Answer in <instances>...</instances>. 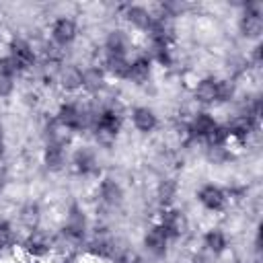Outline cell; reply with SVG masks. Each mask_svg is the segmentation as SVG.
Masks as SVG:
<instances>
[{
  "label": "cell",
  "instance_id": "6da1fadb",
  "mask_svg": "<svg viewBox=\"0 0 263 263\" xmlns=\"http://www.w3.org/2000/svg\"><path fill=\"white\" fill-rule=\"evenodd\" d=\"M8 60L12 62L16 74L25 72V70L33 68V64H35V49L25 39H12L8 45Z\"/></svg>",
  "mask_w": 263,
  "mask_h": 263
},
{
  "label": "cell",
  "instance_id": "7a4b0ae2",
  "mask_svg": "<svg viewBox=\"0 0 263 263\" xmlns=\"http://www.w3.org/2000/svg\"><path fill=\"white\" fill-rule=\"evenodd\" d=\"M86 228H88V222H86V214L78 208V205H72L66 214V224H64V234L70 236L72 240H82L84 234H86Z\"/></svg>",
  "mask_w": 263,
  "mask_h": 263
},
{
  "label": "cell",
  "instance_id": "3957f363",
  "mask_svg": "<svg viewBox=\"0 0 263 263\" xmlns=\"http://www.w3.org/2000/svg\"><path fill=\"white\" fill-rule=\"evenodd\" d=\"M76 35H78V27H76L74 18L60 16V18L53 21V25H51V39H53L55 45L66 47V45H70L76 39Z\"/></svg>",
  "mask_w": 263,
  "mask_h": 263
},
{
  "label": "cell",
  "instance_id": "277c9868",
  "mask_svg": "<svg viewBox=\"0 0 263 263\" xmlns=\"http://www.w3.org/2000/svg\"><path fill=\"white\" fill-rule=\"evenodd\" d=\"M216 119L210 115V113H205V111H199V113H195L193 117H191V121L187 123V134L191 136V138H195V140H208V136L216 129Z\"/></svg>",
  "mask_w": 263,
  "mask_h": 263
},
{
  "label": "cell",
  "instance_id": "5b68a950",
  "mask_svg": "<svg viewBox=\"0 0 263 263\" xmlns=\"http://www.w3.org/2000/svg\"><path fill=\"white\" fill-rule=\"evenodd\" d=\"M257 125H259V121H255L253 117H249V115H245V113H238V115H234L224 127H226V132H228L230 140H232V138H234V140H247L253 132H257Z\"/></svg>",
  "mask_w": 263,
  "mask_h": 263
},
{
  "label": "cell",
  "instance_id": "8992f818",
  "mask_svg": "<svg viewBox=\"0 0 263 263\" xmlns=\"http://www.w3.org/2000/svg\"><path fill=\"white\" fill-rule=\"evenodd\" d=\"M197 199H199V203H201L205 210H210V212H220V210H224L228 197H226V193H224L218 185L208 183V185H203V187L197 191Z\"/></svg>",
  "mask_w": 263,
  "mask_h": 263
},
{
  "label": "cell",
  "instance_id": "52a82bcc",
  "mask_svg": "<svg viewBox=\"0 0 263 263\" xmlns=\"http://www.w3.org/2000/svg\"><path fill=\"white\" fill-rule=\"evenodd\" d=\"M158 224L166 230L168 236H183V234L187 232V226H189L187 216H185L181 210H173V208L162 212Z\"/></svg>",
  "mask_w": 263,
  "mask_h": 263
},
{
  "label": "cell",
  "instance_id": "ba28073f",
  "mask_svg": "<svg viewBox=\"0 0 263 263\" xmlns=\"http://www.w3.org/2000/svg\"><path fill=\"white\" fill-rule=\"evenodd\" d=\"M168 238H171V236L166 234V230H164L160 224H154V226L146 232V236H144V247H146L152 255L162 257V255L166 253Z\"/></svg>",
  "mask_w": 263,
  "mask_h": 263
},
{
  "label": "cell",
  "instance_id": "9c48e42d",
  "mask_svg": "<svg viewBox=\"0 0 263 263\" xmlns=\"http://www.w3.org/2000/svg\"><path fill=\"white\" fill-rule=\"evenodd\" d=\"M23 247H25V251L29 255L43 257V255H47L51 251V238L45 232H41V230H31L29 236L25 238V245Z\"/></svg>",
  "mask_w": 263,
  "mask_h": 263
},
{
  "label": "cell",
  "instance_id": "30bf717a",
  "mask_svg": "<svg viewBox=\"0 0 263 263\" xmlns=\"http://www.w3.org/2000/svg\"><path fill=\"white\" fill-rule=\"evenodd\" d=\"M123 16H125V21H127L134 29H138V31H146V33H148V29H150V25H152V12H150L148 8H144V6H138V4L125 6Z\"/></svg>",
  "mask_w": 263,
  "mask_h": 263
},
{
  "label": "cell",
  "instance_id": "8fae6325",
  "mask_svg": "<svg viewBox=\"0 0 263 263\" xmlns=\"http://www.w3.org/2000/svg\"><path fill=\"white\" fill-rule=\"evenodd\" d=\"M129 49V37L121 29H113L105 37V51L107 55H125Z\"/></svg>",
  "mask_w": 263,
  "mask_h": 263
},
{
  "label": "cell",
  "instance_id": "7c38bea8",
  "mask_svg": "<svg viewBox=\"0 0 263 263\" xmlns=\"http://www.w3.org/2000/svg\"><path fill=\"white\" fill-rule=\"evenodd\" d=\"M152 74V60L148 55H138L136 60L129 62V72H127V80H132L134 84H144L148 82Z\"/></svg>",
  "mask_w": 263,
  "mask_h": 263
},
{
  "label": "cell",
  "instance_id": "4fadbf2b",
  "mask_svg": "<svg viewBox=\"0 0 263 263\" xmlns=\"http://www.w3.org/2000/svg\"><path fill=\"white\" fill-rule=\"evenodd\" d=\"M72 164L80 175H95L99 171V162L97 156L90 148H78L72 156Z\"/></svg>",
  "mask_w": 263,
  "mask_h": 263
},
{
  "label": "cell",
  "instance_id": "5bb4252c",
  "mask_svg": "<svg viewBox=\"0 0 263 263\" xmlns=\"http://www.w3.org/2000/svg\"><path fill=\"white\" fill-rule=\"evenodd\" d=\"M132 123H134V127H136L138 132L150 134V132L156 129L158 119H156V115H154L152 109H148V107H136V109L132 111Z\"/></svg>",
  "mask_w": 263,
  "mask_h": 263
},
{
  "label": "cell",
  "instance_id": "9a60e30c",
  "mask_svg": "<svg viewBox=\"0 0 263 263\" xmlns=\"http://www.w3.org/2000/svg\"><path fill=\"white\" fill-rule=\"evenodd\" d=\"M82 88L90 95L101 92L105 88V70L99 66H90L82 70Z\"/></svg>",
  "mask_w": 263,
  "mask_h": 263
},
{
  "label": "cell",
  "instance_id": "2e32d148",
  "mask_svg": "<svg viewBox=\"0 0 263 263\" xmlns=\"http://www.w3.org/2000/svg\"><path fill=\"white\" fill-rule=\"evenodd\" d=\"M238 29L247 39H257L263 33V14L242 12V16L238 21Z\"/></svg>",
  "mask_w": 263,
  "mask_h": 263
},
{
  "label": "cell",
  "instance_id": "e0dca14e",
  "mask_svg": "<svg viewBox=\"0 0 263 263\" xmlns=\"http://www.w3.org/2000/svg\"><path fill=\"white\" fill-rule=\"evenodd\" d=\"M99 195L107 205H119L123 199V189L115 179H103L99 185Z\"/></svg>",
  "mask_w": 263,
  "mask_h": 263
},
{
  "label": "cell",
  "instance_id": "ac0fdd59",
  "mask_svg": "<svg viewBox=\"0 0 263 263\" xmlns=\"http://www.w3.org/2000/svg\"><path fill=\"white\" fill-rule=\"evenodd\" d=\"M58 82L64 90H76L82 86V70L78 66H62L58 74Z\"/></svg>",
  "mask_w": 263,
  "mask_h": 263
},
{
  "label": "cell",
  "instance_id": "d6986e66",
  "mask_svg": "<svg viewBox=\"0 0 263 263\" xmlns=\"http://www.w3.org/2000/svg\"><path fill=\"white\" fill-rule=\"evenodd\" d=\"M195 101L203 103V105H212L218 101V84L216 78H203L197 82L195 86Z\"/></svg>",
  "mask_w": 263,
  "mask_h": 263
},
{
  "label": "cell",
  "instance_id": "ffe728a7",
  "mask_svg": "<svg viewBox=\"0 0 263 263\" xmlns=\"http://www.w3.org/2000/svg\"><path fill=\"white\" fill-rule=\"evenodd\" d=\"M66 162V150L60 144H47L43 148V164L49 171H60Z\"/></svg>",
  "mask_w": 263,
  "mask_h": 263
},
{
  "label": "cell",
  "instance_id": "44dd1931",
  "mask_svg": "<svg viewBox=\"0 0 263 263\" xmlns=\"http://www.w3.org/2000/svg\"><path fill=\"white\" fill-rule=\"evenodd\" d=\"M105 70L115 78H127L129 60L125 55H107L105 58Z\"/></svg>",
  "mask_w": 263,
  "mask_h": 263
},
{
  "label": "cell",
  "instance_id": "7402d4cb",
  "mask_svg": "<svg viewBox=\"0 0 263 263\" xmlns=\"http://www.w3.org/2000/svg\"><path fill=\"white\" fill-rule=\"evenodd\" d=\"M203 247H205L208 251H212L214 255L222 253V251L228 247L226 234H224L222 230H218V228H212V230H208V232H205V236H203Z\"/></svg>",
  "mask_w": 263,
  "mask_h": 263
},
{
  "label": "cell",
  "instance_id": "603a6c76",
  "mask_svg": "<svg viewBox=\"0 0 263 263\" xmlns=\"http://www.w3.org/2000/svg\"><path fill=\"white\" fill-rule=\"evenodd\" d=\"M45 136H47V144H60V146H64L66 142H68V138H70V129H66L62 123H58V119L55 121H51L47 127H45Z\"/></svg>",
  "mask_w": 263,
  "mask_h": 263
},
{
  "label": "cell",
  "instance_id": "cb8c5ba5",
  "mask_svg": "<svg viewBox=\"0 0 263 263\" xmlns=\"http://www.w3.org/2000/svg\"><path fill=\"white\" fill-rule=\"evenodd\" d=\"M39 218H41V214H39V208H37L35 203L25 205V208L21 210V214H18L21 224H23L29 232H31V230H37V226H39Z\"/></svg>",
  "mask_w": 263,
  "mask_h": 263
},
{
  "label": "cell",
  "instance_id": "d4e9b609",
  "mask_svg": "<svg viewBox=\"0 0 263 263\" xmlns=\"http://www.w3.org/2000/svg\"><path fill=\"white\" fill-rule=\"evenodd\" d=\"M177 195V183L171 181V179H164L160 185H158V191H156V197L162 205H168Z\"/></svg>",
  "mask_w": 263,
  "mask_h": 263
},
{
  "label": "cell",
  "instance_id": "484cf974",
  "mask_svg": "<svg viewBox=\"0 0 263 263\" xmlns=\"http://www.w3.org/2000/svg\"><path fill=\"white\" fill-rule=\"evenodd\" d=\"M216 84H218V101H232L234 99L236 88H234L232 80L224 78V80H216Z\"/></svg>",
  "mask_w": 263,
  "mask_h": 263
},
{
  "label": "cell",
  "instance_id": "4316f807",
  "mask_svg": "<svg viewBox=\"0 0 263 263\" xmlns=\"http://www.w3.org/2000/svg\"><path fill=\"white\" fill-rule=\"evenodd\" d=\"M228 140H230V136H228L226 127H224V125H216V129L208 136L205 142H208V146H226Z\"/></svg>",
  "mask_w": 263,
  "mask_h": 263
},
{
  "label": "cell",
  "instance_id": "83f0119b",
  "mask_svg": "<svg viewBox=\"0 0 263 263\" xmlns=\"http://www.w3.org/2000/svg\"><path fill=\"white\" fill-rule=\"evenodd\" d=\"M12 88H14V76L4 72V70H0V99L8 97L12 92Z\"/></svg>",
  "mask_w": 263,
  "mask_h": 263
},
{
  "label": "cell",
  "instance_id": "f1b7e54d",
  "mask_svg": "<svg viewBox=\"0 0 263 263\" xmlns=\"http://www.w3.org/2000/svg\"><path fill=\"white\" fill-rule=\"evenodd\" d=\"M14 240V232H12V226L4 220H0V249L4 247H10Z\"/></svg>",
  "mask_w": 263,
  "mask_h": 263
},
{
  "label": "cell",
  "instance_id": "f546056e",
  "mask_svg": "<svg viewBox=\"0 0 263 263\" xmlns=\"http://www.w3.org/2000/svg\"><path fill=\"white\" fill-rule=\"evenodd\" d=\"M226 156H228L226 146H208V158L212 162H222Z\"/></svg>",
  "mask_w": 263,
  "mask_h": 263
},
{
  "label": "cell",
  "instance_id": "4dcf8cb0",
  "mask_svg": "<svg viewBox=\"0 0 263 263\" xmlns=\"http://www.w3.org/2000/svg\"><path fill=\"white\" fill-rule=\"evenodd\" d=\"M261 58H263V47H261V45H257V47L253 49V64H255V66H259V64H261Z\"/></svg>",
  "mask_w": 263,
  "mask_h": 263
},
{
  "label": "cell",
  "instance_id": "1f68e13d",
  "mask_svg": "<svg viewBox=\"0 0 263 263\" xmlns=\"http://www.w3.org/2000/svg\"><path fill=\"white\" fill-rule=\"evenodd\" d=\"M6 181H8V171L4 164H0V189L6 185Z\"/></svg>",
  "mask_w": 263,
  "mask_h": 263
},
{
  "label": "cell",
  "instance_id": "d6a6232c",
  "mask_svg": "<svg viewBox=\"0 0 263 263\" xmlns=\"http://www.w3.org/2000/svg\"><path fill=\"white\" fill-rule=\"evenodd\" d=\"M4 148H6V144H4V136L0 134V156L4 154Z\"/></svg>",
  "mask_w": 263,
  "mask_h": 263
}]
</instances>
